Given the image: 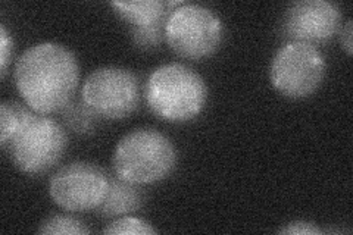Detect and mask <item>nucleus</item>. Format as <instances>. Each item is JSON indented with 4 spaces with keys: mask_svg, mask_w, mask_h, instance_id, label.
Here are the masks:
<instances>
[{
    "mask_svg": "<svg viewBox=\"0 0 353 235\" xmlns=\"http://www.w3.org/2000/svg\"><path fill=\"white\" fill-rule=\"evenodd\" d=\"M80 80L74 53L58 43H40L19 56L15 83L21 97L39 114H53L71 102Z\"/></svg>",
    "mask_w": 353,
    "mask_h": 235,
    "instance_id": "nucleus-1",
    "label": "nucleus"
},
{
    "mask_svg": "<svg viewBox=\"0 0 353 235\" xmlns=\"http://www.w3.org/2000/svg\"><path fill=\"white\" fill-rule=\"evenodd\" d=\"M208 88L203 78L183 63H167L154 70L146 84V102L158 118L189 122L205 109Z\"/></svg>",
    "mask_w": 353,
    "mask_h": 235,
    "instance_id": "nucleus-2",
    "label": "nucleus"
},
{
    "mask_svg": "<svg viewBox=\"0 0 353 235\" xmlns=\"http://www.w3.org/2000/svg\"><path fill=\"white\" fill-rule=\"evenodd\" d=\"M176 152L171 140L153 128L128 132L117 144L112 165L121 180L148 185L165 180L175 167Z\"/></svg>",
    "mask_w": 353,
    "mask_h": 235,
    "instance_id": "nucleus-3",
    "label": "nucleus"
},
{
    "mask_svg": "<svg viewBox=\"0 0 353 235\" xmlns=\"http://www.w3.org/2000/svg\"><path fill=\"white\" fill-rule=\"evenodd\" d=\"M223 36L224 27L218 15L201 5L176 6L165 27V39L172 52L192 61L214 54Z\"/></svg>",
    "mask_w": 353,
    "mask_h": 235,
    "instance_id": "nucleus-4",
    "label": "nucleus"
},
{
    "mask_svg": "<svg viewBox=\"0 0 353 235\" xmlns=\"http://www.w3.org/2000/svg\"><path fill=\"white\" fill-rule=\"evenodd\" d=\"M68 139L65 130L46 116L34 115L8 143L19 171L39 175L57 165L65 153Z\"/></svg>",
    "mask_w": 353,
    "mask_h": 235,
    "instance_id": "nucleus-5",
    "label": "nucleus"
},
{
    "mask_svg": "<svg viewBox=\"0 0 353 235\" xmlns=\"http://www.w3.org/2000/svg\"><path fill=\"white\" fill-rule=\"evenodd\" d=\"M325 59L314 44L289 41L275 53L271 63V83L285 97L303 99L321 85Z\"/></svg>",
    "mask_w": 353,
    "mask_h": 235,
    "instance_id": "nucleus-6",
    "label": "nucleus"
},
{
    "mask_svg": "<svg viewBox=\"0 0 353 235\" xmlns=\"http://www.w3.org/2000/svg\"><path fill=\"white\" fill-rule=\"evenodd\" d=\"M81 96L97 116L124 119L139 106L140 83L130 70L105 66L85 78Z\"/></svg>",
    "mask_w": 353,
    "mask_h": 235,
    "instance_id": "nucleus-7",
    "label": "nucleus"
},
{
    "mask_svg": "<svg viewBox=\"0 0 353 235\" xmlns=\"http://www.w3.org/2000/svg\"><path fill=\"white\" fill-rule=\"evenodd\" d=\"M108 187L109 176L101 167L87 162H74L52 176L49 193L54 203L65 210L87 212L102 205Z\"/></svg>",
    "mask_w": 353,
    "mask_h": 235,
    "instance_id": "nucleus-8",
    "label": "nucleus"
},
{
    "mask_svg": "<svg viewBox=\"0 0 353 235\" xmlns=\"http://www.w3.org/2000/svg\"><path fill=\"white\" fill-rule=\"evenodd\" d=\"M340 8L327 0H301L285 10L281 34L289 41L325 43L339 31Z\"/></svg>",
    "mask_w": 353,
    "mask_h": 235,
    "instance_id": "nucleus-9",
    "label": "nucleus"
},
{
    "mask_svg": "<svg viewBox=\"0 0 353 235\" xmlns=\"http://www.w3.org/2000/svg\"><path fill=\"white\" fill-rule=\"evenodd\" d=\"M115 12L131 25L132 40L140 49L158 48L165 39V27L171 14L168 2L161 0H136L112 2Z\"/></svg>",
    "mask_w": 353,
    "mask_h": 235,
    "instance_id": "nucleus-10",
    "label": "nucleus"
},
{
    "mask_svg": "<svg viewBox=\"0 0 353 235\" xmlns=\"http://www.w3.org/2000/svg\"><path fill=\"white\" fill-rule=\"evenodd\" d=\"M143 206V194L140 190L117 175L109 178V187L102 205L97 207L102 218H123L134 214Z\"/></svg>",
    "mask_w": 353,
    "mask_h": 235,
    "instance_id": "nucleus-11",
    "label": "nucleus"
},
{
    "mask_svg": "<svg viewBox=\"0 0 353 235\" xmlns=\"http://www.w3.org/2000/svg\"><path fill=\"white\" fill-rule=\"evenodd\" d=\"M34 116L31 110L14 100H5L0 105V144L6 147L15 134Z\"/></svg>",
    "mask_w": 353,
    "mask_h": 235,
    "instance_id": "nucleus-12",
    "label": "nucleus"
},
{
    "mask_svg": "<svg viewBox=\"0 0 353 235\" xmlns=\"http://www.w3.org/2000/svg\"><path fill=\"white\" fill-rule=\"evenodd\" d=\"M63 121L68 128L79 134H88L96 128L97 115L83 102H70L62 109Z\"/></svg>",
    "mask_w": 353,
    "mask_h": 235,
    "instance_id": "nucleus-13",
    "label": "nucleus"
},
{
    "mask_svg": "<svg viewBox=\"0 0 353 235\" xmlns=\"http://www.w3.org/2000/svg\"><path fill=\"white\" fill-rule=\"evenodd\" d=\"M41 235H84L90 234V229L80 219L68 215H54L48 218L39 228Z\"/></svg>",
    "mask_w": 353,
    "mask_h": 235,
    "instance_id": "nucleus-14",
    "label": "nucleus"
},
{
    "mask_svg": "<svg viewBox=\"0 0 353 235\" xmlns=\"http://www.w3.org/2000/svg\"><path fill=\"white\" fill-rule=\"evenodd\" d=\"M158 231L154 229L149 222L134 218V216H123L118 218L117 221L110 222L109 225L103 229V234L110 235H149V234H157Z\"/></svg>",
    "mask_w": 353,
    "mask_h": 235,
    "instance_id": "nucleus-15",
    "label": "nucleus"
},
{
    "mask_svg": "<svg viewBox=\"0 0 353 235\" xmlns=\"http://www.w3.org/2000/svg\"><path fill=\"white\" fill-rule=\"evenodd\" d=\"M280 234L285 235H319V234H325L324 229L318 228L315 223L312 222H306V221H294L287 223L284 228L279 231Z\"/></svg>",
    "mask_w": 353,
    "mask_h": 235,
    "instance_id": "nucleus-16",
    "label": "nucleus"
},
{
    "mask_svg": "<svg viewBox=\"0 0 353 235\" xmlns=\"http://www.w3.org/2000/svg\"><path fill=\"white\" fill-rule=\"evenodd\" d=\"M12 37L9 36L6 27L2 24L0 25V71H2V76H5L10 56H12Z\"/></svg>",
    "mask_w": 353,
    "mask_h": 235,
    "instance_id": "nucleus-17",
    "label": "nucleus"
},
{
    "mask_svg": "<svg viewBox=\"0 0 353 235\" xmlns=\"http://www.w3.org/2000/svg\"><path fill=\"white\" fill-rule=\"evenodd\" d=\"M352 21L349 19L346 24H345V27L341 28V31H340V41H341V46H343V49L346 50V53L349 54V56H352V52H353V49H352V46H353V41H352V39H353V30H352Z\"/></svg>",
    "mask_w": 353,
    "mask_h": 235,
    "instance_id": "nucleus-18",
    "label": "nucleus"
}]
</instances>
